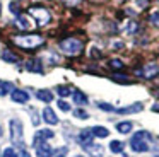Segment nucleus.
Wrapping results in <instances>:
<instances>
[{
	"instance_id": "nucleus-33",
	"label": "nucleus",
	"mask_w": 159,
	"mask_h": 157,
	"mask_svg": "<svg viewBox=\"0 0 159 157\" xmlns=\"http://www.w3.org/2000/svg\"><path fill=\"white\" fill-rule=\"evenodd\" d=\"M19 155H21V157H31V155H29V152H28V150H24V149L21 150V154H19Z\"/></svg>"
},
{
	"instance_id": "nucleus-7",
	"label": "nucleus",
	"mask_w": 159,
	"mask_h": 157,
	"mask_svg": "<svg viewBox=\"0 0 159 157\" xmlns=\"http://www.w3.org/2000/svg\"><path fill=\"white\" fill-rule=\"evenodd\" d=\"M53 137H55V133H53L52 130H48V128L38 130V132H36V135H34V145H38V143L45 142V140L53 138Z\"/></svg>"
},
{
	"instance_id": "nucleus-12",
	"label": "nucleus",
	"mask_w": 159,
	"mask_h": 157,
	"mask_svg": "<svg viewBox=\"0 0 159 157\" xmlns=\"http://www.w3.org/2000/svg\"><path fill=\"white\" fill-rule=\"evenodd\" d=\"M142 102H135V104H130L127 106V108H120V109H115V111L118 113V114H130V113H139L142 111Z\"/></svg>"
},
{
	"instance_id": "nucleus-18",
	"label": "nucleus",
	"mask_w": 159,
	"mask_h": 157,
	"mask_svg": "<svg viewBox=\"0 0 159 157\" xmlns=\"http://www.w3.org/2000/svg\"><path fill=\"white\" fill-rule=\"evenodd\" d=\"M132 128H134V125H132V121H121L116 125V130L120 133H130Z\"/></svg>"
},
{
	"instance_id": "nucleus-2",
	"label": "nucleus",
	"mask_w": 159,
	"mask_h": 157,
	"mask_svg": "<svg viewBox=\"0 0 159 157\" xmlns=\"http://www.w3.org/2000/svg\"><path fill=\"white\" fill-rule=\"evenodd\" d=\"M82 48H84L82 41L75 39V38H67V39L60 41V50H62L65 55H69V56L79 55L80 51H82Z\"/></svg>"
},
{
	"instance_id": "nucleus-31",
	"label": "nucleus",
	"mask_w": 159,
	"mask_h": 157,
	"mask_svg": "<svg viewBox=\"0 0 159 157\" xmlns=\"http://www.w3.org/2000/svg\"><path fill=\"white\" fill-rule=\"evenodd\" d=\"M31 111V118H33V125H38L39 123V119H38V116H36V113H34V108H31L29 109Z\"/></svg>"
},
{
	"instance_id": "nucleus-22",
	"label": "nucleus",
	"mask_w": 159,
	"mask_h": 157,
	"mask_svg": "<svg viewBox=\"0 0 159 157\" xmlns=\"http://www.w3.org/2000/svg\"><path fill=\"white\" fill-rule=\"evenodd\" d=\"M2 58H4L5 61H9V63H16V61H17V56H16L11 50H5L4 55H2Z\"/></svg>"
},
{
	"instance_id": "nucleus-9",
	"label": "nucleus",
	"mask_w": 159,
	"mask_h": 157,
	"mask_svg": "<svg viewBox=\"0 0 159 157\" xmlns=\"http://www.w3.org/2000/svg\"><path fill=\"white\" fill-rule=\"evenodd\" d=\"M36 155L38 157H53V149L46 142H41L36 145Z\"/></svg>"
},
{
	"instance_id": "nucleus-1",
	"label": "nucleus",
	"mask_w": 159,
	"mask_h": 157,
	"mask_svg": "<svg viewBox=\"0 0 159 157\" xmlns=\"http://www.w3.org/2000/svg\"><path fill=\"white\" fill-rule=\"evenodd\" d=\"M16 44L24 50H33V48H38L43 44V38L41 36H36V34H28V36H16L14 39Z\"/></svg>"
},
{
	"instance_id": "nucleus-17",
	"label": "nucleus",
	"mask_w": 159,
	"mask_h": 157,
	"mask_svg": "<svg viewBox=\"0 0 159 157\" xmlns=\"http://www.w3.org/2000/svg\"><path fill=\"white\" fill-rule=\"evenodd\" d=\"M16 24L19 26V29H31V27H33L28 17H26V16H21V14H19L17 19H16Z\"/></svg>"
},
{
	"instance_id": "nucleus-21",
	"label": "nucleus",
	"mask_w": 159,
	"mask_h": 157,
	"mask_svg": "<svg viewBox=\"0 0 159 157\" xmlns=\"http://www.w3.org/2000/svg\"><path fill=\"white\" fill-rule=\"evenodd\" d=\"M137 31H139V24L135 22V20H128L127 26H125V33L134 34V33H137Z\"/></svg>"
},
{
	"instance_id": "nucleus-35",
	"label": "nucleus",
	"mask_w": 159,
	"mask_h": 157,
	"mask_svg": "<svg viewBox=\"0 0 159 157\" xmlns=\"http://www.w3.org/2000/svg\"><path fill=\"white\" fill-rule=\"evenodd\" d=\"M77 157H84V155H77Z\"/></svg>"
},
{
	"instance_id": "nucleus-36",
	"label": "nucleus",
	"mask_w": 159,
	"mask_h": 157,
	"mask_svg": "<svg viewBox=\"0 0 159 157\" xmlns=\"http://www.w3.org/2000/svg\"><path fill=\"white\" fill-rule=\"evenodd\" d=\"M0 12H2V7H0Z\"/></svg>"
},
{
	"instance_id": "nucleus-26",
	"label": "nucleus",
	"mask_w": 159,
	"mask_h": 157,
	"mask_svg": "<svg viewBox=\"0 0 159 157\" xmlns=\"http://www.w3.org/2000/svg\"><path fill=\"white\" fill-rule=\"evenodd\" d=\"M74 116H75V118H80V119H87V118H89V114H87L84 109H80V108L74 111Z\"/></svg>"
},
{
	"instance_id": "nucleus-24",
	"label": "nucleus",
	"mask_w": 159,
	"mask_h": 157,
	"mask_svg": "<svg viewBox=\"0 0 159 157\" xmlns=\"http://www.w3.org/2000/svg\"><path fill=\"white\" fill-rule=\"evenodd\" d=\"M149 20H151V24L154 27H159V10H156V12L151 14V17H149Z\"/></svg>"
},
{
	"instance_id": "nucleus-3",
	"label": "nucleus",
	"mask_w": 159,
	"mask_h": 157,
	"mask_svg": "<svg viewBox=\"0 0 159 157\" xmlns=\"http://www.w3.org/2000/svg\"><path fill=\"white\" fill-rule=\"evenodd\" d=\"M151 138V135H149L147 132H137L134 137H132L130 140V147L134 152H147L149 150V143L147 140Z\"/></svg>"
},
{
	"instance_id": "nucleus-14",
	"label": "nucleus",
	"mask_w": 159,
	"mask_h": 157,
	"mask_svg": "<svg viewBox=\"0 0 159 157\" xmlns=\"http://www.w3.org/2000/svg\"><path fill=\"white\" fill-rule=\"evenodd\" d=\"M36 97L43 102H52L53 101V92L48 91V89H39V91L36 92Z\"/></svg>"
},
{
	"instance_id": "nucleus-25",
	"label": "nucleus",
	"mask_w": 159,
	"mask_h": 157,
	"mask_svg": "<svg viewBox=\"0 0 159 157\" xmlns=\"http://www.w3.org/2000/svg\"><path fill=\"white\" fill-rule=\"evenodd\" d=\"M67 147H60V149H57V150H53V157H65L67 155Z\"/></svg>"
},
{
	"instance_id": "nucleus-8",
	"label": "nucleus",
	"mask_w": 159,
	"mask_h": 157,
	"mask_svg": "<svg viewBox=\"0 0 159 157\" xmlns=\"http://www.w3.org/2000/svg\"><path fill=\"white\" fill-rule=\"evenodd\" d=\"M11 99L14 102H21V104H24V102L29 101V94L26 91H21V89H14V91L11 92Z\"/></svg>"
},
{
	"instance_id": "nucleus-37",
	"label": "nucleus",
	"mask_w": 159,
	"mask_h": 157,
	"mask_svg": "<svg viewBox=\"0 0 159 157\" xmlns=\"http://www.w3.org/2000/svg\"><path fill=\"white\" fill-rule=\"evenodd\" d=\"M0 85H2V80H0Z\"/></svg>"
},
{
	"instance_id": "nucleus-4",
	"label": "nucleus",
	"mask_w": 159,
	"mask_h": 157,
	"mask_svg": "<svg viewBox=\"0 0 159 157\" xmlns=\"http://www.w3.org/2000/svg\"><path fill=\"white\" fill-rule=\"evenodd\" d=\"M22 133H24L22 123L19 119H12L11 121V138L17 147H22Z\"/></svg>"
},
{
	"instance_id": "nucleus-28",
	"label": "nucleus",
	"mask_w": 159,
	"mask_h": 157,
	"mask_svg": "<svg viewBox=\"0 0 159 157\" xmlns=\"http://www.w3.org/2000/svg\"><path fill=\"white\" fill-rule=\"evenodd\" d=\"M58 108L62 109V111H65V113L70 111V104L67 101H63V99H62V101H58Z\"/></svg>"
},
{
	"instance_id": "nucleus-5",
	"label": "nucleus",
	"mask_w": 159,
	"mask_h": 157,
	"mask_svg": "<svg viewBox=\"0 0 159 157\" xmlns=\"http://www.w3.org/2000/svg\"><path fill=\"white\" fill-rule=\"evenodd\" d=\"M29 14L34 17L36 22H38L39 26H45V24H48L50 19H52L50 12H48L46 9H43V7H31V9H29Z\"/></svg>"
},
{
	"instance_id": "nucleus-32",
	"label": "nucleus",
	"mask_w": 159,
	"mask_h": 157,
	"mask_svg": "<svg viewBox=\"0 0 159 157\" xmlns=\"http://www.w3.org/2000/svg\"><path fill=\"white\" fill-rule=\"evenodd\" d=\"M137 5H139V7H142V9H144V7L147 5V0H137Z\"/></svg>"
},
{
	"instance_id": "nucleus-19",
	"label": "nucleus",
	"mask_w": 159,
	"mask_h": 157,
	"mask_svg": "<svg viewBox=\"0 0 159 157\" xmlns=\"http://www.w3.org/2000/svg\"><path fill=\"white\" fill-rule=\"evenodd\" d=\"M123 147H125V143L120 142V140H113V142L110 143V150H111V152H115V154L123 152Z\"/></svg>"
},
{
	"instance_id": "nucleus-16",
	"label": "nucleus",
	"mask_w": 159,
	"mask_h": 157,
	"mask_svg": "<svg viewBox=\"0 0 159 157\" xmlns=\"http://www.w3.org/2000/svg\"><path fill=\"white\" fill-rule=\"evenodd\" d=\"M91 132H93V135L98 137V138H106V137L110 135L108 128H104V126H93V128H91Z\"/></svg>"
},
{
	"instance_id": "nucleus-27",
	"label": "nucleus",
	"mask_w": 159,
	"mask_h": 157,
	"mask_svg": "<svg viewBox=\"0 0 159 157\" xmlns=\"http://www.w3.org/2000/svg\"><path fill=\"white\" fill-rule=\"evenodd\" d=\"M2 157H19V155H17V152H16L12 147H9V149L4 150V155H2Z\"/></svg>"
},
{
	"instance_id": "nucleus-20",
	"label": "nucleus",
	"mask_w": 159,
	"mask_h": 157,
	"mask_svg": "<svg viewBox=\"0 0 159 157\" xmlns=\"http://www.w3.org/2000/svg\"><path fill=\"white\" fill-rule=\"evenodd\" d=\"M72 97H74V101H75V104H86V102H87L86 94H84V92H80V91H75Z\"/></svg>"
},
{
	"instance_id": "nucleus-6",
	"label": "nucleus",
	"mask_w": 159,
	"mask_h": 157,
	"mask_svg": "<svg viewBox=\"0 0 159 157\" xmlns=\"http://www.w3.org/2000/svg\"><path fill=\"white\" fill-rule=\"evenodd\" d=\"M137 75H142L144 78H154L156 75H159V67L156 63H147L144 68L137 70Z\"/></svg>"
},
{
	"instance_id": "nucleus-39",
	"label": "nucleus",
	"mask_w": 159,
	"mask_h": 157,
	"mask_svg": "<svg viewBox=\"0 0 159 157\" xmlns=\"http://www.w3.org/2000/svg\"><path fill=\"white\" fill-rule=\"evenodd\" d=\"M156 157H159V155H156Z\"/></svg>"
},
{
	"instance_id": "nucleus-29",
	"label": "nucleus",
	"mask_w": 159,
	"mask_h": 157,
	"mask_svg": "<svg viewBox=\"0 0 159 157\" xmlns=\"http://www.w3.org/2000/svg\"><path fill=\"white\" fill-rule=\"evenodd\" d=\"M110 67L111 68H123V61H121V60H111L110 61Z\"/></svg>"
},
{
	"instance_id": "nucleus-23",
	"label": "nucleus",
	"mask_w": 159,
	"mask_h": 157,
	"mask_svg": "<svg viewBox=\"0 0 159 157\" xmlns=\"http://www.w3.org/2000/svg\"><path fill=\"white\" fill-rule=\"evenodd\" d=\"M57 92H58L62 97H67V96H70V87H67V85H60V87H57Z\"/></svg>"
},
{
	"instance_id": "nucleus-30",
	"label": "nucleus",
	"mask_w": 159,
	"mask_h": 157,
	"mask_svg": "<svg viewBox=\"0 0 159 157\" xmlns=\"http://www.w3.org/2000/svg\"><path fill=\"white\" fill-rule=\"evenodd\" d=\"M98 106H99L103 111H115V108L111 104H106V102H98Z\"/></svg>"
},
{
	"instance_id": "nucleus-13",
	"label": "nucleus",
	"mask_w": 159,
	"mask_h": 157,
	"mask_svg": "<svg viewBox=\"0 0 159 157\" xmlns=\"http://www.w3.org/2000/svg\"><path fill=\"white\" fill-rule=\"evenodd\" d=\"M93 138H94V135H93V132H91V128H86L79 133V143H82V145L93 143Z\"/></svg>"
},
{
	"instance_id": "nucleus-10",
	"label": "nucleus",
	"mask_w": 159,
	"mask_h": 157,
	"mask_svg": "<svg viewBox=\"0 0 159 157\" xmlns=\"http://www.w3.org/2000/svg\"><path fill=\"white\" fill-rule=\"evenodd\" d=\"M84 150H86L89 155H93V157H103V154H104L103 147L94 145V143H87V145H84Z\"/></svg>"
},
{
	"instance_id": "nucleus-34",
	"label": "nucleus",
	"mask_w": 159,
	"mask_h": 157,
	"mask_svg": "<svg viewBox=\"0 0 159 157\" xmlns=\"http://www.w3.org/2000/svg\"><path fill=\"white\" fill-rule=\"evenodd\" d=\"M80 0H65V3H69V5H75V3H79Z\"/></svg>"
},
{
	"instance_id": "nucleus-11",
	"label": "nucleus",
	"mask_w": 159,
	"mask_h": 157,
	"mask_svg": "<svg viewBox=\"0 0 159 157\" xmlns=\"http://www.w3.org/2000/svg\"><path fill=\"white\" fill-rule=\"evenodd\" d=\"M43 119H45L48 125H57V123H58V116L55 114V111H53L52 108L43 109Z\"/></svg>"
},
{
	"instance_id": "nucleus-38",
	"label": "nucleus",
	"mask_w": 159,
	"mask_h": 157,
	"mask_svg": "<svg viewBox=\"0 0 159 157\" xmlns=\"http://www.w3.org/2000/svg\"><path fill=\"white\" fill-rule=\"evenodd\" d=\"M157 97H159V94H157Z\"/></svg>"
},
{
	"instance_id": "nucleus-15",
	"label": "nucleus",
	"mask_w": 159,
	"mask_h": 157,
	"mask_svg": "<svg viewBox=\"0 0 159 157\" xmlns=\"http://www.w3.org/2000/svg\"><path fill=\"white\" fill-rule=\"evenodd\" d=\"M26 70H29V72H34V74H39V72L43 70L41 68V61L39 60H28L26 61Z\"/></svg>"
}]
</instances>
